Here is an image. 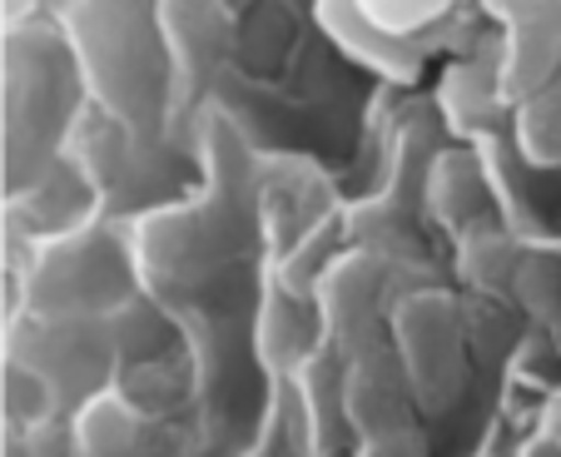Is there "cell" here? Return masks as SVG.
Masks as SVG:
<instances>
[{
  "label": "cell",
  "instance_id": "8",
  "mask_svg": "<svg viewBox=\"0 0 561 457\" xmlns=\"http://www.w3.org/2000/svg\"><path fill=\"white\" fill-rule=\"evenodd\" d=\"M358 457H427L423 453V437L408 427V433H388V437H368Z\"/></svg>",
  "mask_w": 561,
  "mask_h": 457
},
{
  "label": "cell",
  "instance_id": "5",
  "mask_svg": "<svg viewBox=\"0 0 561 457\" xmlns=\"http://www.w3.org/2000/svg\"><path fill=\"white\" fill-rule=\"evenodd\" d=\"M358 358L339 378L343 423L358 437H388L413 427V388L403 378V363L388 349H353Z\"/></svg>",
  "mask_w": 561,
  "mask_h": 457
},
{
  "label": "cell",
  "instance_id": "4",
  "mask_svg": "<svg viewBox=\"0 0 561 457\" xmlns=\"http://www.w3.org/2000/svg\"><path fill=\"white\" fill-rule=\"evenodd\" d=\"M159 45H164V110L199 100L204 80L224 60L229 15L219 0H159Z\"/></svg>",
  "mask_w": 561,
  "mask_h": 457
},
{
  "label": "cell",
  "instance_id": "7",
  "mask_svg": "<svg viewBox=\"0 0 561 457\" xmlns=\"http://www.w3.org/2000/svg\"><path fill=\"white\" fill-rule=\"evenodd\" d=\"M477 190H488V184H482V174H477V164L467 160V155H437V160L427 164L423 194L437 219L453 224L457 235H462V224L482 209V194Z\"/></svg>",
  "mask_w": 561,
  "mask_h": 457
},
{
  "label": "cell",
  "instance_id": "6",
  "mask_svg": "<svg viewBox=\"0 0 561 457\" xmlns=\"http://www.w3.org/2000/svg\"><path fill=\"white\" fill-rule=\"evenodd\" d=\"M318 313H308L288 288H268L264 298V319H259V358L274 373H294L298 363L313 358V339H318Z\"/></svg>",
  "mask_w": 561,
  "mask_h": 457
},
{
  "label": "cell",
  "instance_id": "2",
  "mask_svg": "<svg viewBox=\"0 0 561 457\" xmlns=\"http://www.w3.org/2000/svg\"><path fill=\"white\" fill-rule=\"evenodd\" d=\"M125 269L129 259L100 235L55 239L50 249H41L31 278H25L35 319H85L100 309H125Z\"/></svg>",
  "mask_w": 561,
  "mask_h": 457
},
{
  "label": "cell",
  "instance_id": "3",
  "mask_svg": "<svg viewBox=\"0 0 561 457\" xmlns=\"http://www.w3.org/2000/svg\"><path fill=\"white\" fill-rule=\"evenodd\" d=\"M398 363L427 413H443L462 393V319L457 304L443 294H408L398 298Z\"/></svg>",
  "mask_w": 561,
  "mask_h": 457
},
{
  "label": "cell",
  "instance_id": "1",
  "mask_svg": "<svg viewBox=\"0 0 561 457\" xmlns=\"http://www.w3.org/2000/svg\"><path fill=\"white\" fill-rule=\"evenodd\" d=\"M65 115V60L45 35L15 31L0 60V170L21 194L45 170Z\"/></svg>",
  "mask_w": 561,
  "mask_h": 457
}]
</instances>
